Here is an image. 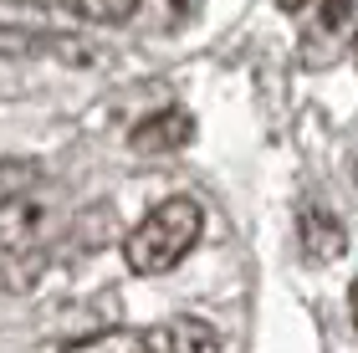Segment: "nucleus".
I'll return each mask as SVG.
<instances>
[{"label": "nucleus", "instance_id": "3", "mask_svg": "<svg viewBox=\"0 0 358 353\" xmlns=\"http://www.w3.org/2000/svg\"><path fill=\"white\" fill-rule=\"evenodd\" d=\"M189 138H194V118L185 108H159V113L138 118V128L128 134L134 154H169V149H185Z\"/></svg>", "mask_w": 358, "mask_h": 353}, {"label": "nucleus", "instance_id": "1", "mask_svg": "<svg viewBox=\"0 0 358 353\" xmlns=\"http://www.w3.org/2000/svg\"><path fill=\"white\" fill-rule=\"evenodd\" d=\"M205 231V210L200 200L189 195H174V200H159L149 215L138 220L123 240V261L134 277H164L169 266H179L185 256L194 251V240Z\"/></svg>", "mask_w": 358, "mask_h": 353}, {"label": "nucleus", "instance_id": "4", "mask_svg": "<svg viewBox=\"0 0 358 353\" xmlns=\"http://www.w3.org/2000/svg\"><path fill=\"white\" fill-rule=\"evenodd\" d=\"M41 236H46V205L41 200L15 195V200L0 205V251H6V256L31 251Z\"/></svg>", "mask_w": 358, "mask_h": 353}, {"label": "nucleus", "instance_id": "10", "mask_svg": "<svg viewBox=\"0 0 358 353\" xmlns=\"http://www.w3.org/2000/svg\"><path fill=\"white\" fill-rule=\"evenodd\" d=\"M348 15H353V0H322V26H348Z\"/></svg>", "mask_w": 358, "mask_h": 353}, {"label": "nucleus", "instance_id": "5", "mask_svg": "<svg viewBox=\"0 0 358 353\" xmlns=\"http://www.w3.org/2000/svg\"><path fill=\"white\" fill-rule=\"evenodd\" d=\"M154 353H220V328L205 317H169V323L143 328Z\"/></svg>", "mask_w": 358, "mask_h": 353}, {"label": "nucleus", "instance_id": "2", "mask_svg": "<svg viewBox=\"0 0 358 353\" xmlns=\"http://www.w3.org/2000/svg\"><path fill=\"white\" fill-rule=\"evenodd\" d=\"M0 57H57L67 67H92L97 52L92 41L67 36V31H41V26H15L0 21Z\"/></svg>", "mask_w": 358, "mask_h": 353}, {"label": "nucleus", "instance_id": "8", "mask_svg": "<svg viewBox=\"0 0 358 353\" xmlns=\"http://www.w3.org/2000/svg\"><path fill=\"white\" fill-rule=\"evenodd\" d=\"M72 15H83L92 26H123L138 15V0H62Z\"/></svg>", "mask_w": 358, "mask_h": 353}, {"label": "nucleus", "instance_id": "9", "mask_svg": "<svg viewBox=\"0 0 358 353\" xmlns=\"http://www.w3.org/2000/svg\"><path fill=\"white\" fill-rule=\"evenodd\" d=\"M36 180H41L36 159H0V205L15 200V195H31Z\"/></svg>", "mask_w": 358, "mask_h": 353}, {"label": "nucleus", "instance_id": "11", "mask_svg": "<svg viewBox=\"0 0 358 353\" xmlns=\"http://www.w3.org/2000/svg\"><path fill=\"white\" fill-rule=\"evenodd\" d=\"M276 6H282L287 15H297V10H307V6H313V0H276Z\"/></svg>", "mask_w": 358, "mask_h": 353}, {"label": "nucleus", "instance_id": "12", "mask_svg": "<svg viewBox=\"0 0 358 353\" xmlns=\"http://www.w3.org/2000/svg\"><path fill=\"white\" fill-rule=\"evenodd\" d=\"M348 312H353V323H358V282H353V292H348Z\"/></svg>", "mask_w": 358, "mask_h": 353}, {"label": "nucleus", "instance_id": "6", "mask_svg": "<svg viewBox=\"0 0 358 353\" xmlns=\"http://www.w3.org/2000/svg\"><path fill=\"white\" fill-rule=\"evenodd\" d=\"M297 240H302V251L313 256V261H338V256L348 251L343 220L333 210H322V205H302L297 210Z\"/></svg>", "mask_w": 358, "mask_h": 353}, {"label": "nucleus", "instance_id": "7", "mask_svg": "<svg viewBox=\"0 0 358 353\" xmlns=\"http://www.w3.org/2000/svg\"><path fill=\"white\" fill-rule=\"evenodd\" d=\"M62 353H154V348H149V333H123V328H113V333L77 338V343L62 348Z\"/></svg>", "mask_w": 358, "mask_h": 353}]
</instances>
